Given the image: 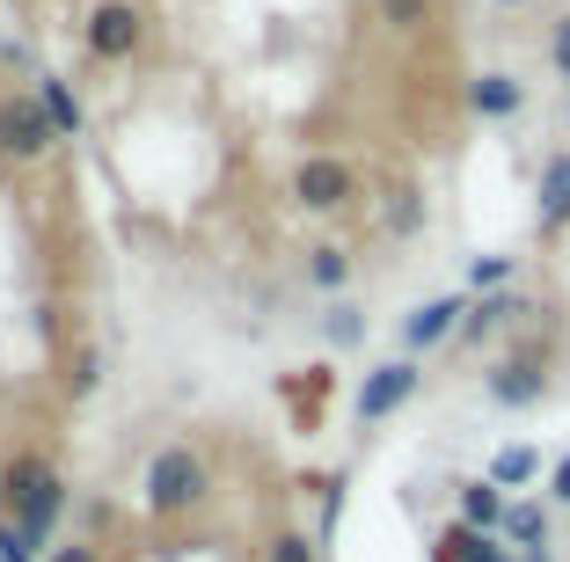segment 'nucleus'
<instances>
[{"mask_svg": "<svg viewBox=\"0 0 570 562\" xmlns=\"http://www.w3.org/2000/svg\"><path fill=\"white\" fill-rule=\"evenodd\" d=\"M0 504L16 512V526L30 533V541H51L59 512L73 504V490H67V475H59L51 453H16V461L0 467Z\"/></svg>", "mask_w": 570, "mask_h": 562, "instance_id": "nucleus-1", "label": "nucleus"}, {"mask_svg": "<svg viewBox=\"0 0 570 562\" xmlns=\"http://www.w3.org/2000/svg\"><path fill=\"white\" fill-rule=\"evenodd\" d=\"M205 496H213V467H205V453H190V446H161L147 461V475H139L147 519H190Z\"/></svg>", "mask_w": 570, "mask_h": 562, "instance_id": "nucleus-2", "label": "nucleus"}, {"mask_svg": "<svg viewBox=\"0 0 570 562\" xmlns=\"http://www.w3.org/2000/svg\"><path fill=\"white\" fill-rule=\"evenodd\" d=\"M81 37H88V59L118 67V59H132V51L147 45V8H139V0H96Z\"/></svg>", "mask_w": 570, "mask_h": 562, "instance_id": "nucleus-3", "label": "nucleus"}, {"mask_svg": "<svg viewBox=\"0 0 570 562\" xmlns=\"http://www.w3.org/2000/svg\"><path fill=\"white\" fill-rule=\"evenodd\" d=\"M51 147H59V132H51L45 102L37 96H0V161L30 168V161H45Z\"/></svg>", "mask_w": 570, "mask_h": 562, "instance_id": "nucleus-4", "label": "nucleus"}, {"mask_svg": "<svg viewBox=\"0 0 570 562\" xmlns=\"http://www.w3.org/2000/svg\"><path fill=\"white\" fill-rule=\"evenodd\" d=\"M352 198H358V168L352 161L307 154V161L293 168V205H301V213H344Z\"/></svg>", "mask_w": 570, "mask_h": 562, "instance_id": "nucleus-5", "label": "nucleus"}, {"mask_svg": "<svg viewBox=\"0 0 570 562\" xmlns=\"http://www.w3.org/2000/svg\"><path fill=\"white\" fill-rule=\"evenodd\" d=\"M417 387H424V365H417V358H387V365H373L366 381H358V402H352L358 424H381V416H395L410 395H417Z\"/></svg>", "mask_w": 570, "mask_h": 562, "instance_id": "nucleus-6", "label": "nucleus"}, {"mask_svg": "<svg viewBox=\"0 0 570 562\" xmlns=\"http://www.w3.org/2000/svg\"><path fill=\"white\" fill-rule=\"evenodd\" d=\"M461 322H469V299L461 293H439V299H424V307H410L403 315V358H417V351L461 336Z\"/></svg>", "mask_w": 570, "mask_h": 562, "instance_id": "nucleus-7", "label": "nucleus"}, {"mask_svg": "<svg viewBox=\"0 0 570 562\" xmlns=\"http://www.w3.org/2000/svg\"><path fill=\"white\" fill-rule=\"evenodd\" d=\"M483 387H490V402H504V410H534V402L549 395V365L541 358H504Z\"/></svg>", "mask_w": 570, "mask_h": 562, "instance_id": "nucleus-8", "label": "nucleus"}, {"mask_svg": "<svg viewBox=\"0 0 570 562\" xmlns=\"http://www.w3.org/2000/svg\"><path fill=\"white\" fill-rule=\"evenodd\" d=\"M30 96L45 102V117H51V132H59V139H81V132H88V110H81V96H73V81H59V73H37Z\"/></svg>", "mask_w": 570, "mask_h": 562, "instance_id": "nucleus-9", "label": "nucleus"}, {"mask_svg": "<svg viewBox=\"0 0 570 562\" xmlns=\"http://www.w3.org/2000/svg\"><path fill=\"white\" fill-rule=\"evenodd\" d=\"M469 110L490 117V125H504V117L527 110V88L512 81V73H475V81H469Z\"/></svg>", "mask_w": 570, "mask_h": 562, "instance_id": "nucleus-10", "label": "nucleus"}, {"mask_svg": "<svg viewBox=\"0 0 570 562\" xmlns=\"http://www.w3.org/2000/svg\"><path fill=\"white\" fill-rule=\"evenodd\" d=\"M504 512H512V504H504V490L498 482H461V526H475V533H498L504 526Z\"/></svg>", "mask_w": 570, "mask_h": 562, "instance_id": "nucleus-11", "label": "nucleus"}, {"mask_svg": "<svg viewBox=\"0 0 570 562\" xmlns=\"http://www.w3.org/2000/svg\"><path fill=\"white\" fill-rule=\"evenodd\" d=\"M570 219V154L541 161V234H556Z\"/></svg>", "mask_w": 570, "mask_h": 562, "instance_id": "nucleus-12", "label": "nucleus"}, {"mask_svg": "<svg viewBox=\"0 0 570 562\" xmlns=\"http://www.w3.org/2000/svg\"><path fill=\"white\" fill-rule=\"evenodd\" d=\"M432 562H512V555H504L490 533H475V526H446V533H439V555H432Z\"/></svg>", "mask_w": 570, "mask_h": 562, "instance_id": "nucleus-13", "label": "nucleus"}, {"mask_svg": "<svg viewBox=\"0 0 570 562\" xmlns=\"http://www.w3.org/2000/svg\"><path fill=\"white\" fill-rule=\"evenodd\" d=\"M520 315H527V307H520L512 293H483V299L469 307V322H461V336H469V344H483V336H498L504 322H520Z\"/></svg>", "mask_w": 570, "mask_h": 562, "instance_id": "nucleus-14", "label": "nucleus"}, {"mask_svg": "<svg viewBox=\"0 0 570 562\" xmlns=\"http://www.w3.org/2000/svg\"><path fill=\"white\" fill-rule=\"evenodd\" d=\"M307 285H315V293H344V285H352V248H336V241L307 248Z\"/></svg>", "mask_w": 570, "mask_h": 562, "instance_id": "nucleus-15", "label": "nucleus"}, {"mask_svg": "<svg viewBox=\"0 0 570 562\" xmlns=\"http://www.w3.org/2000/svg\"><path fill=\"white\" fill-rule=\"evenodd\" d=\"M373 16H381L395 37H424L439 22V0H373Z\"/></svg>", "mask_w": 570, "mask_h": 562, "instance_id": "nucleus-16", "label": "nucleus"}, {"mask_svg": "<svg viewBox=\"0 0 570 562\" xmlns=\"http://www.w3.org/2000/svg\"><path fill=\"white\" fill-rule=\"evenodd\" d=\"M504 541L527 548V555L549 548V512H541V504H512V512H504Z\"/></svg>", "mask_w": 570, "mask_h": 562, "instance_id": "nucleus-17", "label": "nucleus"}, {"mask_svg": "<svg viewBox=\"0 0 570 562\" xmlns=\"http://www.w3.org/2000/svg\"><path fill=\"white\" fill-rule=\"evenodd\" d=\"M534 446H504L498 461H490V482H498V490H520V482H534Z\"/></svg>", "mask_w": 570, "mask_h": 562, "instance_id": "nucleus-18", "label": "nucleus"}, {"mask_svg": "<svg viewBox=\"0 0 570 562\" xmlns=\"http://www.w3.org/2000/svg\"><path fill=\"white\" fill-rule=\"evenodd\" d=\"M322 336H330L336 351H352V344H366V315H358V307H344V299H336L330 315H322Z\"/></svg>", "mask_w": 570, "mask_h": 562, "instance_id": "nucleus-19", "label": "nucleus"}, {"mask_svg": "<svg viewBox=\"0 0 570 562\" xmlns=\"http://www.w3.org/2000/svg\"><path fill=\"white\" fill-rule=\"evenodd\" d=\"M96 381H102V351H96V344H81V351L67 358V395H73V402L96 395Z\"/></svg>", "mask_w": 570, "mask_h": 562, "instance_id": "nucleus-20", "label": "nucleus"}, {"mask_svg": "<svg viewBox=\"0 0 570 562\" xmlns=\"http://www.w3.org/2000/svg\"><path fill=\"white\" fill-rule=\"evenodd\" d=\"M387 227H395V234H417L424 227V205H417V190H410V183H395V190H387Z\"/></svg>", "mask_w": 570, "mask_h": 562, "instance_id": "nucleus-21", "label": "nucleus"}, {"mask_svg": "<svg viewBox=\"0 0 570 562\" xmlns=\"http://www.w3.org/2000/svg\"><path fill=\"white\" fill-rule=\"evenodd\" d=\"M264 562H322V555H315V541H307V533H271Z\"/></svg>", "mask_w": 570, "mask_h": 562, "instance_id": "nucleus-22", "label": "nucleus"}, {"mask_svg": "<svg viewBox=\"0 0 570 562\" xmlns=\"http://www.w3.org/2000/svg\"><path fill=\"white\" fill-rule=\"evenodd\" d=\"M37 548H45V541H30L16 519H0V562H37Z\"/></svg>", "mask_w": 570, "mask_h": 562, "instance_id": "nucleus-23", "label": "nucleus"}, {"mask_svg": "<svg viewBox=\"0 0 570 562\" xmlns=\"http://www.w3.org/2000/svg\"><path fill=\"white\" fill-rule=\"evenodd\" d=\"M504 278H512V256H475V264H469V285H475V293H498Z\"/></svg>", "mask_w": 570, "mask_h": 562, "instance_id": "nucleus-24", "label": "nucleus"}, {"mask_svg": "<svg viewBox=\"0 0 570 562\" xmlns=\"http://www.w3.org/2000/svg\"><path fill=\"white\" fill-rule=\"evenodd\" d=\"M549 67H556V73L570 81V16H563V22L549 30Z\"/></svg>", "mask_w": 570, "mask_h": 562, "instance_id": "nucleus-25", "label": "nucleus"}, {"mask_svg": "<svg viewBox=\"0 0 570 562\" xmlns=\"http://www.w3.org/2000/svg\"><path fill=\"white\" fill-rule=\"evenodd\" d=\"M45 562H102V548H96V541H59Z\"/></svg>", "mask_w": 570, "mask_h": 562, "instance_id": "nucleus-26", "label": "nucleus"}, {"mask_svg": "<svg viewBox=\"0 0 570 562\" xmlns=\"http://www.w3.org/2000/svg\"><path fill=\"white\" fill-rule=\"evenodd\" d=\"M549 496H556V504H570V453L549 467Z\"/></svg>", "mask_w": 570, "mask_h": 562, "instance_id": "nucleus-27", "label": "nucleus"}, {"mask_svg": "<svg viewBox=\"0 0 570 562\" xmlns=\"http://www.w3.org/2000/svg\"><path fill=\"white\" fill-rule=\"evenodd\" d=\"M498 8H520V0H498Z\"/></svg>", "mask_w": 570, "mask_h": 562, "instance_id": "nucleus-28", "label": "nucleus"}]
</instances>
